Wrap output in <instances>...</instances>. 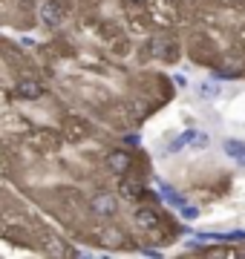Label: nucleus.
<instances>
[{"label": "nucleus", "instance_id": "nucleus-10", "mask_svg": "<svg viewBox=\"0 0 245 259\" xmlns=\"http://www.w3.org/2000/svg\"><path fill=\"white\" fill-rule=\"evenodd\" d=\"M225 153H228L231 158H239V161H245V144H242V141L228 139V141H225Z\"/></svg>", "mask_w": 245, "mask_h": 259}, {"label": "nucleus", "instance_id": "nucleus-2", "mask_svg": "<svg viewBox=\"0 0 245 259\" xmlns=\"http://www.w3.org/2000/svg\"><path fill=\"white\" fill-rule=\"evenodd\" d=\"M93 210H95V216H101V219H110L115 210H118V204H115V196H110V193H98V196H93Z\"/></svg>", "mask_w": 245, "mask_h": 259}, {"label": "nucleus", "instance_id": "nucleus-11", "mask_svg": "<svg viewBox=\"0 0 245 259\" xmlns=\"http://www.w3.org/2000/svg\"><path fill=\"white\" fill-rule=\"evenodd\" d=\"M190 136H193L190 130H188V133H185V136H179V139H176V141H173V144H170V153H176V150H179L182 144H188V141H190Z\"/></svg>", "mask_w": 245, "mask_h": 259}, {"label": "nucleus", "instance_id": "nucleus-5", "mask_svg": "<svg viewBox=\"0 0 245 259\" xmlns=\"http://www.w3.org/2000/svg\"><path fill=\"white\" fill-rule=\"evenodd\" d=\"M136 225L144 228V231H153V228H159V213L150 210V207H139L136 210Z\"/></svg>", "mask_w": 245, "mask_h": 259}, {"label": "nucleus", "instance_id": "nucleus-13", "mask_svg": "<svg viewBox=\"0 0 245 259\" xmlns=\"http://www.w3.org/2000/svg\"><path fill=\"white\" fill-rule=\"evenodd\" d=\"M182 213H185L188 219H193V216H196V207H188V204H185V207H182Z\"/></svg>", "mask_w": 245, "mask_h": 259}, {"label": "nucleus", "instance_id": "nucleus-14", "mask_svg": "<svg viewBox=\"0 0 245 259\" xmlns=\"http://www.w3.org/2000/svg\"><path fill=\"white\" fill-rule=\"evenodd\" d=\"M130 3H144V0H130Z\"/></svg>", "mask_w": 245, "mask_h": 259}, {"label": "nucleus", "instance_id": "nucleus-9", "mask_svg": "<svg viewBox=\"0 0 245 259\" xmlns=\"http://www.w3.org/2000/svg\"><path fill=\"white\" fill-rule=\"evenodd\" d=\"M18 93L23 95V98H40V95H44V90H40L38 81H20L18 83Z\"/></svg>", "mask_w": 245, "mask_h": 259}, {"label": "nucleus", "instance_id": "nucleus-3", "mask_svg": "<svg viewBox=\"0 0 245 259\" xmlns=\"http://www.w3.org/2000/svg\"><path fill=\"white\" fill-rule=\"evenodd\" d=\"M130 164H133V158H130V153L127 150H110L107 153V167H110V173H127L130 170Z\"/></svg>", "mask_w": 245, "mask_h": 259}, {"label": "nucleus", "instance_id": "nucleus-1", "mask_svg": "<svg viewBox=\"0 0 245 259\" xmlns=\"http://www.w3.org/2000/svg\"><path fill=\"white\" fill-rule=\"evenodd\" d=\"M144 52L150 58H159V61H176L179 58V47L170 37H153V40H147Z\"/></svg>", "mask_w": 245, "mask_h": 259}, {"label": "nucleus", "instance_id": "nucleus-6", "mask_svg": "<svg viewBox=\"0 0 245 259\" xmlns=\"http://www.w3.org/2000/svg\"><path fill=\"white\" fill-rule=\"evenodd\" d=\"M29 141H32V144H47L49 150H58V144H61V139H58L55 133H49V130H38V133H32Z\"/></svg>", "mask_w": 245, "mask_h": 259}, {"label": "nucleus", "instance_id": "nucleus-12", "mask_svg": "<svg viewBox=\"0 0 245 259\" xmlns=\"http://www.w3.org/2000/svg\"><path fill=\"white\" fill-rule=\"evenodd\" d=\"M202 95H211L214 98L217 95V83H202Z\"/></svg>", "mask_w": 245, "mask_h": 259}, {"label": "nucleus", "instance_id": "nucleus-4", "mask_svg": "<svg viewBox=\"0 0 245 259\" xmlns=\"http://www.w3.org/2000/svg\"><path fill=\"white\" fill-rule=\"evenodd\" d=\"M40 18H44V23H49V26H58L66 15L55 0H44V3H40Z\"/></svg>", "mask_w": 245, "mask_h": 259}, {"label": "nucleus", "instance_id": "nucleus-8", "mask_svg": "<svg viewBox=\"0 0 245 259\" xmlns=\"http://www.w3.org/2000/svg\"><path fill=\"white\" fill-rule=\"evenodd\" d=\"M118 196H124V199H139L142 196V185H136V182H130V179H121L118 182Z\"/></svg>", "mask_w": 245, "mask_h": 259}, {"label": "nucleus", "instance_id": "nucleus-7", "mask_svg": "<svg viewBox=\"0 0 245 259\" xmlns=\"http://www.w3.org/2000/svg\"><path fill=\"white\" fill-rule=\"evenodd\" d=\"M95 236H98L104 245H121V242H124V233L118 231V228H110V225H107V228H98Z\"/></svg>", "mask_w": 245, "mask_h": 259}]
</instances>
